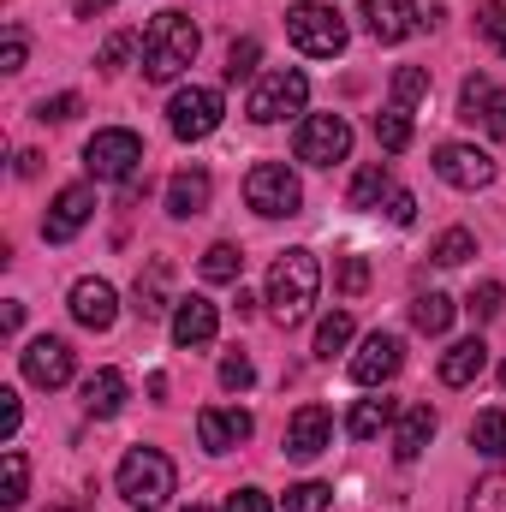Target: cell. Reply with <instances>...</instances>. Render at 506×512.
<instances>
[{
	"label": "cell",
	"mask_w": 506,
	"mask_h": 512,
	"mask_svg": "<svg viewBox=\"0 0 506 512\" xmlns=\"http://www.w3.org/2000/svg\"><path fill=\"white\" fill-rule=\"evenodd\" d=\"M256 429V417L245 405H209V411H197V441H203V453H233V447H245Z\"/></svg>",
	"instance_id": "13"
},
{
	"label": "cell",
	"mask_w": 506,
	"mask_h": 512,
	"mask_svg": "<svg viewBox=\"0 0 506 512\" xmlns=\"http://www.w3.org/2000/svg\"><path fill=\"white\" fill-rule=\"evenodd\" d=\"M501 304H506V286H501V280H483V286L471 292V304H465V310H471L477 322H495V316H501Z\"/></svg>",
	"instance_id": "39"
},
{
	"label": "cell",
	"mask_w": 506,
	"mask_h": 512,
	"mask_svg": "<svg viewBox=\"0 0 506 512\" xmlns=\"http://www.w3.org/2000/svg\"><path fill=\"white\" fill-rule=\"evenodd\" d=\"M221 120H227V102H221L215 84H185V90L167 102V131H173L179 143H203Z\"/></svg>",
	"instance_id": "7"
},
{
	"label": "cell",
	"mask_w": 506,
	"mask_h": 512,
	"mask_svg": "<svg viewBox=\"0 0 506 512\" xmlns=\"http://www.w3.org/2000/svg\"><path fill=\"white\" fill-rule=\"evenodd\" d=\"M114 483H120V501L131 512H161L179 489V471L161 447H131L120 459V471H114Z\"/></svg>",
	"instance_id": "3"
},
{
	"label": "cell",
	"mask_w": 506,
	"mask_h": 512,
	"mask_svg": "<svg viewBox=\"0 0 506 512\" xmlns=\"http://www.w3.org/2000/svg\"><path fill=\"white\" fill-rule=\"evenodd\" d=\"M54 512H90V507L84 501H66V507H54Z\"/></svg>",
	"instance_id": "50"
},
{
	"label": "cell",
	"mask_w": 506,
	"mask_h": 512,
	"mask_svg": "<svg viewBox=\"0 0 506 512\" xmlns=\"http://www.w3.org/2000/svg\"><path fill=\"white\" fill-rule=\"evenodd\" d=\"M304 102H310V78H304L298 66H274V72H262V78H256L245 114H251L256 126H280V120H298V114H304Z\"/></svg>",
	"instance_id": "5"
},
{
	"label": "cell",
	"mask_w": 506,
	"mask_h": 512,
	"mask_svg": "<svg viewBox=\"0 0 506 512\" xmlns=\"http://www.w3.org/2000/svg\"><path fill=\"white\" fill-rule=\"evenodd\" d=\"M483 36L506 54V0H489V6H483Z\"/></svg>",
	"instance_id": "44"
},
{
	"label": "cell",
	"mask_w": 506,
	"mask_h": 512,
	"mask_svg": "<svg viewBox=\"0 0 506 512\" xmlns=\"http://www.w3.org/2000/svg\"><path fill=\"white\" fill-rule=\"evenodd\" d=\"M167 286H173V262H161V256H155V262L137 274V286H131V310H137L143 322H161V316H173V304H179V298H173Z\"/></svg>",
	"instance_id": "19"
},
{
	"label": "cell",
	"mask_w": 506,
	"mask_h": 512,
	"mask_svg": "<svg viewBox=\"0 0 506 512\" xmlns=\"http://www.w3.org/2000/svg\"><path fill=\"white\" fill-rule=\"evenodd\" d=\"M66 310H72V322H78V328H90V334H108V328L120 322V292H114L102 274H84V280L72 286Z\"/></svg>",
	"instance_id": "12"
},
{
	"label": "cell",
	"mask_w": 506,
	"mask_h": 512,
	"mask_svg": "<svg viewBox=\"0 0 506 512\" xmlns=\"http://www.w3.org/2000/svg\"><path fill=\"white\" fill-rule=\"evenodd\" d=\"M256 60H262V42H256V36H245V42H233V48H227V78H233V84H245V78H256Z\"/></svg>",
	"instance_id": "37"
},
{
	"label": "cell",
	"mask_w": 506,
	"mask_h": 512,
	"mask_svg": "<svg viewBox=\"0 0 506 512\" xmlns=\"http://www.w3.org/2000/svg\"><path fill=\"white\" fill-rule=\"evenodd\" d=\"M131 54H143V36H137V30H114V36L102 42L96 66H102V72H120V66H126Z\"/></svg>",
	"instance_id": "35"
},
{
	"label": "cell",
	"mask_w": 506,
	"mask_h": 512,
	"mask_svg": "<svg viewBox=\"0 0 506 512\" xmlns=\"http://www.w3.org/2000/svg\"><path fill=\"white\" fill-rule=\"evenodd\" d=\"M245 203L262 221H286V215L304 209V185H298V173L286 161H256L245 173Z\"/></svg>",
	"instance_id": "6"
},
{
	"label": "cell",
	"mask_w": 506,
	"mask_h": 512,
	"mask_svg": "<svg viewBox=\"0 0 506 512\" xmlns=\"http://www.w3.org/2000/svg\"><path fill=\"white\" fill-rule=\"evenodd\" d=\"M0 328H6V334H18V328H24V304H18V298L0 310Z\"/></svg>",
	"instance_id": "48"
},
{
	"label": "cell",
	"mask_w": 506,
	"mask_h": 512,
	"mask_svg": "<svg viewBox=\"0 0 506 512\" xmlns=\"http://www.w3.org/2000/svg\"><path fill=\"white\" fill-rule=\"evenodd\" d=\"M286 36H292V48L298 54H310V60H334V54H346V18L328 6V0H292L286 6Z\"/></svg>",
	"instance_id": "4"
},
{
	"label": "cell",
	"mask_w": 506,
	"mask_h": 512,
	"mask_svg": "<svg viewBox=\"0 0 506 512\" xmlns=\"http://www.w3.org/2000/svg\"><path fill=\"white\" fill-rule=\"evenodd\" d=\"M399 364H405V340H399V334H370V340L358 346V358H352V382L381 387V382L399 376Z\"/></svg>",
	"instance_id": "18"
},
{
	"label": "cell",
	"mask_w": 506,
	"mask_h": 512,
	"mask_svg": "<svg viewBox=\"0 0 506 512\" xmlns=\"http://www.w3.org/2000/svg\"><path fill=\"white\" fill-rule=\"evenodd\" d=\"M411 328L429 334V340L447 334V328H453V298H447V292H423V298H411Z\"/></svg>",
	"instance_id": "26"
},
{
	"label": "cell",
	"mask_w": 506,
	"mask_h": 512,
	"mask_svg": "<svg viewBox=\"0 0 506 512\" xmlns=\"http://www.w3.org/2000/svg\"><path fill=\"white\" fill-rule=\"evenodd\" d=\"M328 507H334V489H328V483H316V477L286 489V512H328Z\"/></svg>",
	"instance_id": "36"
},
{
	"label": "cell",
	"mask_w": 506,
	"mask_h": 512,
	"mask_svg": "<svg viewBox=\"0 0 506 512\" xmlns=\"http://www.w3.org/2000/svg\"><path fill=\"white\" fill-rule=\"evenodd\" d=\"M84 167H90V179H137V167H143V137L126 126H108L96 131L90 143H84Z\"/></svg>",
	"instance_id": "8"
},
{
	"label": "cell",
	"mask_w": 506,
	"mask_h": 512,
	"mask_svg": "<svg viewBox=\"0 0 506 512\" xmlns=\"http://www.w3.org/2000/svg\"><path fill=\"white\" fill-rule=\"evenodd\" d=\"M364 24L376 42H405L417 30V0H364Z\"/></svg>",
	"instance_id": "23"
},
{
	"label": "cell",
	"mask_w": 506,
	"mask_h": 512,
	"mask_svg": "<svg viewBox=\"0 0 506 512\" xmlns=\"http://www.w3.org/2000/svg\"><path fill=\"white\" fill-rule=\"evenodd\" d=\"M292 149H298L304 167H334V161L352 155V126H346L340 114H304V126H298V137H292Z\"/></svg>",
	"instance_id": "9"
},
{
	"label": "cell",
	"mask_w": 506,
	"mask_h": 512,
	"mask_svg": "<svg viewBox=\"0 0 506 512\" xmlns=\"http://www.w3.org/2000/svg\"><path fill=\"white\" fill-rule=\"evenodd\" d=\"M90 215H96V191H90V185H66V191L54 197V209L42 215V239H48V245H66V239H78V233L90 227Z\"/></svg>",
	"instance_id": "14"
},
{
	"label": "cell",
	"mask_w": 506,
	"mask_h": 512,
	"mask_svg": "<svg viewBox=\"0 0 506 512\" xmlns=\"http://www.w3.org/2000/svg\"><path fill=\"white\" fill-rule=\"evenodd\" d=\"M185 512H209V507H185Z\"/></svg>",
	"instance_id": "51"
},
{
	"label": "cell",
	"mask_w": 506,
	"mask_h": 512,
	"mask_svg": "<svg viewBox=\"0 0 506 512\" xmlns=\"http://www.w3.org/2000/svg\"><path fill=\"white\" fill-rule=\"evenodd\" d=\"M126 405V376L120 370H96L84 382V417H114Z\"/></svg>",
	"instance_id": "24"
},
{
	"label": "cell",
	"mask_w": 506,
	"mask_h": 512,
	"mask_svg": "<svg viewBox=\"0 0 506 512\" xmlns=\"http://www.w3.org/2000/svg\"><path fill=\"white\" fill-rule=\"evenodd\" d=\"M352 334H358V328H352V316H346V310L322 316V322H316V358H334V352H346V346H352Z\"/></svg>",
	"instance_id": "32"
},
{
	"label": "cell",
	"mask_w": 506,
	"mask_h": 512,
	"mask_svg": "<svg viewBox=\"0 0 506 512\" xmlns=\"http://www.w3.org/2000/svg\"><path fill=\"white\" fill-rule=\"evenodd\" d=\"M387 423H399V405H393V399H358L352 417H346V429H352L358 441H376Z\"/></svg>",
	"instance_id": "27"
},
{
	"label": "cell",
	"mask_w": 506,
	"mask_h": 512,
	"mask_svg": "<svg viewBox=\"0 0 506 512\" xmlns=\"http://www.w3.org/2000/svg\"><path fill=\"white\" fill-rule=\"evenodd\" d=\"M203 48V30L191 24V12H161L149 30H143V78L149 84H173Z\"/></svg>",
	"instance_id": "2"
},
{
	"label": "cell",
	"mask_w": 506,
	"mask_h": 512,
	"mask_svg": "<svg viewBox=\"0 0 506 512\" xmlns=\"http://www.w3.org/2000/svg\"><path fill=\"white\" fill-rule=\"evenodd\" d=\"M18 364H24V382H36V387H66L72 382V370H78V358H72V346L60 340V334H36L24 352H18Z\"/></svg>",
	"instance_id": "11"
},
{
	"label": "cell",
	"mask_w": 506,
	"mask_h": 512,
	"mask_svg": "<svg viewBox=\"0 0 506 512\" xmlns=\"http://www.w3.org/2000/svg\"><path fill=\"white\" fill-rule=\"evenodd\" d=\"M209 197H215V179H209L203 167H179V173L167 179V215H173V221L203 215V209H209Z\"/></svg>",
	"instance_id": "20"
},
{
	"label": "cell",
	"mask_w": 506,
	"mask_h": 512,
	"mask_svg": "<svg viewBox=\"0 0 506 512\" xmlns=\"http://www.w3.org/2000/svg\"><path fill=\"white\" fill-rule=\"evenodd\" d=\"M173 346H185V352H197V346H209L215 334H221V310L203 298V292H191V298H179L173 304Z\"/></svg>",
	"instance_id": "17"
},
{
	"label": "cell",
	"mask_w": 506,
	"mask_h": 512,
	"mask_svg": "<svg viewBox=\"0 0 506 512\" xmlns=\"http://www.w3.org/2000/svg\"><path fill=\"white\" fill-rule=\"evenodd\" d=\"M501 387H506V364H501Z\"/></svg>",
	"instance_id": "52"
},
{
	"label": "cell",
	"mask_w": 506,
	"mask_h": 512,
	"mask_svg": "<svg viewBox=\"0 0 506 512\" xmlns=\"http://www.w3.org/2000/svg\"><path fill=\"white\" fill-rule=\"evenodd\" d=\"M429 441H435V411H429V405L399 411V423H393V459H399V465H417Z\"/></svg>",
	"instance_id": "22"
},
{
	"label": "cell",
	"mask_w": 506,
	"mask_h": 512,
	"mask_svg": "<svg viewBox=\"0 0 506 512\" xmlns=\"http://www.w3.org/2000/svg\"><path fill=\"white\" fill-rule=\"evenodd\" d=\"M24 54H30L24 30H6V42H0V72H18V66H24Z\"/></svg>",
	"instance_id": "45"
},
{
	"label": "cell",
	"mask_w": 506,
	"mask_h": 512,
	"mask_svg": "<svg viewBox=\"0 0 506 512\" xmlns=\"http://www.w3.org/2000/svg\"><path fill=\"white\" fill-rule=\"evenodd\" d=\"M376 143L387 149V155L411 149V114H405V108H387V114H376Z\"/></svg>",
	"instance_id": "33"
},
{
	"label": "cell",
	"mask_w": 506,
	"mask_h": 512,
	"mask_svg": "<svg viewBox=\"0 0 506 512\" xmlns=\"http://www.w3.org/2000/svg\"><path fill=\"white\" fill-rule=\"evenodd\" d=\"M334 447V411L328 405H298L286 423V459H316Z\"/></svg>",
	"instance_id": "15"
},
{
	"label": "cell",
	"mask_w": 506,
	"mask_h": 512,
	"mask_svg": "<svg viewBox=\"0 0 506 512\" xmlns=\"http://www.w3.org/2000/svg\"><path fill=\"white\" fill-rule=\"evenodd\" d=\"M423 96H429V72H423V66H399V72H393V108L411 114Z\"/></svg>",
	"instance_id": "34"
},
{
	"label": "cell",
	"mask_w": 506,
	"mask_h": 512,
	"mask_svg": "<svg viewBox=\"0 0 506 512\" xmlns=\"http://www.w3.org/2000/svg\"><path fill=\"white\" fill-rule=\"evenodd\" d=\"M495 173H501L495 155L477 149V143H441V149H435V179L453 185V191H489Z\"/></svg>",
	"instance_id": "10"
},
{
	"label": "cell",
	"mask_w": 506,
	"mask_h": 512,
	"mask_svg": "<svg viewBox=\"0 0 506 512\" xmlns=\"http://www.w3.org/2000/svg\"><path fill=\"white\" fill-rule=\"evenodd\" d=\"M471 447L483 459H506V411H477L471 417Z\"/></svg>",
	"instance_id": "29"
},
{
	"label": "cell",
	"mask_w": 506,
	"mask_h": 512,
	"mask_svg": "<svg viewBox=\"0 0 506 512\" xmlns=\"http://www.w3.org/2000/svg\"><path fill=\"white\" fill-rule=\"evenodd\" d=\"M459 120H483V131L489 137H506V90L495 84V78H465V90H459Z\"/></svg>",
	"instance_id": "16"
},
{
	"label": "cell",
	"mask_w": 506,
	"mask_h": 512,
	"mask_svg": "<svg viewBox=\"0 0 506 512\" xmlns=\"http://www.w3.org/2000/svg\"><path fill=\"white\" fill-rule=\"evenodd\" d=\"M197 268H203V280H209V286H227V280H239L245 256H239V245H227V239H221V245H209V251H203Z\"/></svg>",
	"instance_id": "30"
},
{
	"label": "cell",
	"mask_w": 506,
	"mask_h": 512,
	"mask_svg": "<svg viewBox=\"0 0 506 512\" xmlns=\"http://www.w3.org/2000/svg\"><path fill=\"white\" fill-rule=\"evenodd\" d=\"M435 262H441V268H465V262H471V256H477V233H471V227H447V233H441V239H435Z\"/></svg>",
	"instance_id": "31"
},
{
	"label": "cell",
	"mask_w": 506,
	"mask_h": 512,
	"mask_svg": "<svg viewBox=\"0 0 506 512\" xmlns=\"http://www.w3.org/2000/svg\"><path fill=\"white\" fill-rule=\"evenodd\" d=\"M483 370H489V346H483V334H471V340H453V346L441 352V382H447V387L483 382Z\"/></svg>",
	"instance_id": "21"
},
{
	"label": "cell",
	"mask_w": 506,
	"mask_h": 512,
	"mask_svg": "<svg viewBox=\"0 0 506 512\" xmlns=\"http://www.w3.org/2000/svg\"><path fill=\"white\" fill-rule=\"evenodd\" d=\"M251 382H256L251 358H245V352H227V358H221V387H233V393H245Z\"/></svg>",
	"instance_id": "41"
},
{
	"label": "cell",
	"mask_w": 506,
	"mask_h": 512,
	"mask_svg": "<svg viewBox=\"0 0 506 512\" xmlns=\"http://www.w3.org/2000/svg\"><path fill=\"white\" fill-rule=\"evenodd\" d=\"M221 512H274V507H268V495H262V489H233Z\"/></svg>",
	"instance_id": "47"
},
{
	"label": "cell",
	"mask_w": 506,
	"mask_h": 512,
	"mask_svg": "<svg viewBox=\"0 0 506 512\" xmlns=\"http://www.w3.org/2000/svg\"><path fill=\"white\" fill-rule=\"evenodd\" d=\"M465 512H506V471H489V477L471 489V507Z\"/></svg>",
	"instance_id": "38"
},
{
	"label": "cell",
	"mask_w": 506,
	"mask_h": 512,
	"mask_svg": "<svg viewBox=\"0 0 506 512\" xmlns=\"http://www.w3.org/2000/svg\"><path fill=\"white\" fill-rule=\"evenodd\" d=\"M114 0H78V18H90V12H108Z\"/></svg>",
	"instance_id": "49"
},
{
	"label": "cell",
	"mask_w": 506,
	"mask_h": 512,
	"mask_svg": "<svg viewBox=\"0 0 506 512\" xmlns=\"http://www.w3.org/2000/svg\"><path fill=\"white\" fill-rule=\"evenodd\" d=\"M364 286H370V262H364V256H346V262H340V292L358 298Z\"/></svg>",
	"instance_id": "42"
},
{
	"label": "cell",
	"mask_w": 506,
	"mask_h": 512,
	"mask_svg": "<svg viewBox=\"0 0 506 512\" xmlns=\"http://www.w3.org/2000/svg\"><path fill=\"white\" fill-rule=\"evenodd\" d=\"M393 191H399V185H393V173H387L381 161H370V167H358V179H352L346 203H352V209H381Z\"/></svg>",
	"instance_id": "25"
},
{
	"label": "cell",
	"mask_w": 506,
	"mask_h": 512,
	"mask_svg": "<svg viewBox=\"0 0 506 512\" xmlns=\"http://www.w3.org/2000/svg\"><path fill=\"white\" fill-rule=\"evenodd\" d=\"M78 108H84V102H78L72 90H66V96H42V102H36V120H42V126H66Z\"/></svg>",
	"instance_id": "40"
},
{
	"label": "cell",
	"mask_w": 506,
	"mask_h": 512,
	"mask_svg": "<svg viewBox=\"0 0 506 512\" xmlns=\"http://www.w3.org/2000/svg\"><path fill=\"white\" fill-rule=\"evenodd\" d=\"M316 292H322V262H316V251H304V245L280 251V262L268 268V310H274V322L280 328L304 322L310 304H316Z\"/></svg>",
	"instance_id": "1"
},
{
	"label": "cell",
	"mask_w": 506,
	"mask_h": 512,
	"mask_svg": "<svg viewBox=\"0 0 506 512\" xmlns=\"http://www.w3.org/2000/svg\"><path fill=\"white\" fill-rule=\"evenodd\" d=\"M18 423H24V405H18V393H12V387H0V441H12V435H18Z\"/></svg>",
	"instance_id": "43"
},
{
	"label": "cell",
	"mask_w": 506,
	"mask_h": 512,
	"mask_svg": "<svg viewBox=\"0 0 506 512\" xmlns=\"http://www.w3.org/2000/svg\"><path fill=\"white\" fill-rule=\"evenodd\" d=\"M387 221H393V227H411V221H417V197H411V191H393V197H387Z\"/></svg>",
	"instance_id": "46"
},
{
	"label": "cell",
	"mask_w": 506,
	"mask_h": 512,
	"mask_svg": "<svg viewBox=\"0 0 506 512\" xmlns=\"http://www.w3.org/2000/svg\"><path fill=\"white\" fill-rule=\"evenodd\" d=\"M24 495H30V459L18 447H6V459H0V507H24Z\"/></svg>",
	"instance_id": "28"
}]
</instances>
